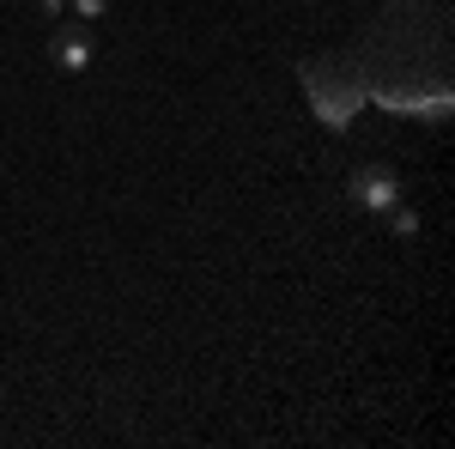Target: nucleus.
I'll return each mask as SVG.
<instances>
[{
    "instance_id": "1",
    "label": "nucleus",
    "mask_w": 455,
    "mask_h": 449,
    "mask_svg": "<svg viewBox=\"0 0 455 449\" xmlns=\"http://www.w3.org/2000/svg\"><path fill=\"white\" fill-rule=\"evenodd\" d=\"M304 92H310L315 116H322L334 134L352 128V116L364 104V79H358L347 61H304Z\"/></svg>"
},
{
    "instance_id": "4",
    "label": "nucleus",
    "mask_w": 455,
    "mask_h": 449,
    "mask_svg": "<svg viewBox=\"0 0 455 449\" xmlns=\"http://www.w3.org/2000/svg\"><path fill=\"white\" fill-rule=\"evenodd\" d=\"M383 212H388V225H395L401 237H413V231H419V212H407L401 201H395V207H383Z\"/></svg>"
},
{
    "instance_id": "6",
    "label": "nucleus",
    "mask_w": 455,
    "mask_h": 449,
    "mask_svg": "<svg viewBox=\"0 0 455 449\" xmlns=\"http://www.w3.org/2000/svg\"><path fill=\"white\" fill-rule=\"evenodd\" d=\"M36 6H43V12H49V19H55V12H61V6H68V0H36Z\"/></svg>"
},
{
    "instance_id": "3",
    "label": "nucleus",
    "mask_w": 455,
    "mask_h": 449,
    "mask_svg": "<svg viewBox=\"0 0 455 449\" xmlns=\"http://www.w3.org/2000/svg\"><path fill=\"white\" fill-rule=\"evenodd\" d=\"M49 61H55L61 73L92 68V36H85V25H68V31H55V36H49Z\"/></svg>"
},
{
    "instance_id": "2",
    "label": "nucleus",
    "mask_w": 455,
    "mask_h": 449,
    "mask_svg": "<svg viewBox=\"0 0 455 449\" xmlns=\"http://www.w3.org/2000/svg\"><path fill=\"white\" fill-rule=\"evenodd\" d=\"M352 201L364 212H383L401 201V176L383 171V164H364V171H352Z\"/></svg>"
},
{
    "instance_id": "5",
    "label": "nucleus",
    "mask_w": 455,
    "mask_h": 449,
    "mask_svg": "<svg viewBox=\"0 0 455 449\" xmlns=\"http://www.w3.org/2000/svg\"><path fill=\"white\" fill-rule=\"evenodd\" d=\"M73 6V19H79V25H85V19H104L109 12V0H68Z\"/></svg>"
}]
</instances>
